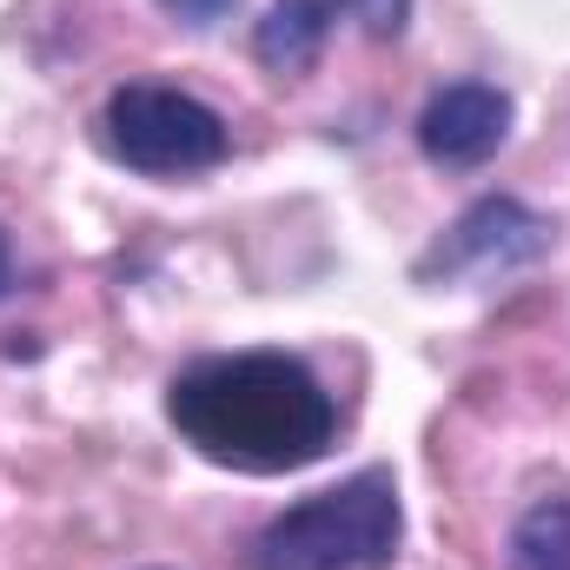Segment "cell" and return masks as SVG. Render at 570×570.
<instances>
[{
    "label": "cell",
    "mask_w": 570,
    "mask_h": 570,
    "mask_svg": "<svg viewBox=\"0 0 570 570\" xmlns=\"http://www.w3.org/2000/svg\"><path fill=\"white\" fill-rule=\"evenodd\" d=\"M511 140V94L491 80H451L419 114V153L444 173H471Z\"/></svg>",
    "instance_id": "8992f818"
},
{
    "label": "cell",
    "mask_w": 570,
    "mask_h": 570,
    "mask_svg": "<svg viewBox=\"0 0 570 570\" xmlns=\"http://www.w3.org/2000/svg\"><path fill=\"white\" fill-rule=\"evenodd\" d=\"M558 246V219L524 206L518 193H484L471 199L412 266L419 285H464V279H504V273H524L538 266L544 253Z\"/></svg>",
    "instance_id": "277c9868"
},
{
    "label": "cell",
    "mask_w": 570,
    "mask_h": 570,
    "mask_svg": "<svg viewBox=\"0 0 570 570\" xmlns=\"http://www.w3.org/2000/svg\"><path fill=\"white\" fill-rule=\"evenodd\" d=\"M405 511L399 478L365 464L332 491H312L246 538V570H385L399 558Z\"/></svg>",
    "instance_id": "7a4b0ae2"
},
{
    "label": "cell",
    "mask_w": 570,
    "mask_h": 570,
    "mask_svg": "<svg viewBox=\"0 0 570 570\" xmlns=\"http://www.w3.org/2000/svg\"><path fill=\"white\" fill-rule=\"evenodd\" d=\"M504 570H570V491H544L518 511Z\"/></svg>",
    "instance_id": "52a82bcc"
},
{
    "label": "cell",
    "mask_w": 570,
    "mask_h": 570,
    "mask_svg": "<svg viewBox=\"0 0 570 570\" xmlns=\"http://www.w3.org/2000/svg\"><path fill=\"white\" fill-rule=\"evenodd\" d=\"M100 146L146 179H193V173H213L226 166L233 134L226 120L186 94V87H166V80H127L107 94L100 107Z\"/></svg>",
    "instance_id": "3957f363"
},
{
    "label": "cell",
    "mask_w": 570,
    "mask_h": 570,
    "mask_svg": "<svg viewBox=\"0 0 570 570\" xmlns=\"http://www.w3.org/2000/svg\"><path fill=\"white\" fill-rule=\"evenodd\" d=\"M7 292H13V239L0 233V298H7Z\"/></svg>",
    "instance_id": "9c48e42d"
},
{
    "label": "cell",
    "mask_w": 570,
    "mask_h": 570,
    "mask_svg": "<svg viewBox=\"0 0 570 570\" xmlns=\"http://www.w3.org/2000/svg\"><path fill=\"white\" fill-rule=\"evenodd\" d=\"M166 419L219 471L285 478L332 451L338 399L292 352H206L173 372Z\"/></svg>",
    "instance_id": "6da1fadb"
},
{
    "label": "cell",
    "mask_w": 570,
    "mask_h": 570,
    "mask_svg": "<svg viewBox=\"0 0 570 570\" xmlns=\"http://www.w3.org/2000/svg\"><path fill=\"white\" fill-rule=\"evenodd\" d=\"M405 13H412V0H273L253 27V60L279 80H298L318 67L338 20H358L372 40H399Z\"/></svg>",
    "instance_id": "5b68a950"
},
{
    "label": "cell",
    "mask_w": 570,
    "mask_h": 570,
    "mask_svg": "<svg viewBox=\"0 0 570 570\" xmlns=\"http://www.w3.org/2000/svg\"><path fill=\"white\" fill-rule=\"evenodd\" d=\"M159 7H166L179 27H219V20H226L239 0H159Z\"/></svg>",
    "instance_id": "ba28073f"
}]
</instances>
